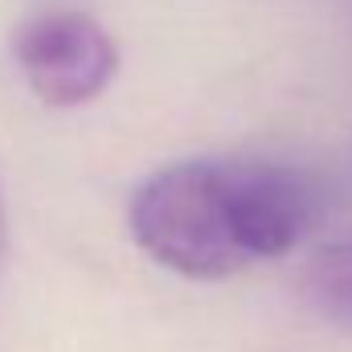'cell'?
Returning <instances> with one entry per match:
<instances>
[{
	"label": "cell",
	"instance_id": "cell-1",
	"mask_svg": "<svg viewBox=\"0 0 352 352\" xmlns=\"http://www.w3.org/2000/svg\"><path fill=\"white\" fill-rule=\"evenodd\" d=\"M316 176L278 160H180L127 205L131 238L184 278H226L295 250L320 221Z\"/></svg>",
	"mask_w": 352,
	"mask_h": 352
},
{
	"label": "cell",
	"instance_id": "cell-2",
	"mask_svg": "<svg viewBox=\"0 0 352 352\" xmlns=\"http://www.w3.org/2000/svg\"><path fill=\"white\" fill-rule=\"evenodd\" d=\"M12 62L41 102L78 107L115 78V37L87 12H41L12 37Z\"/></svg>",
	"mask_w": 352,
	"mask_h": 352
},
{
	"label": "cell",
	"instance_id": "cell-3",
	"mask_svg": "<svg viewBox=\"0 0 352 352\" xmlns=\"http://www.w3.org/2000/svg\"><path fill=\"white\" fill-rule=\"evenodd\" d=\"M303 295L332 320L352 324V238L320 250L303 270Z\"/></svg>",
	"mask_w": 352,
	"mask_h": 352
},
{
	"label": "cell",
	"instance_id": "cell-4",
	"mask_svg": "<svg viewBox=\"0 0 352 352\" xmlns=\"http://www.w3.org/2000/svg\"><path fill=\"white\" fill-rule=\"evenodd\" d=\"M4 242H8V226H4V188H0V274H4Z\"/></svg>",
	"mask_w": 352,
	"mask_h": 352
}]
</instances>
